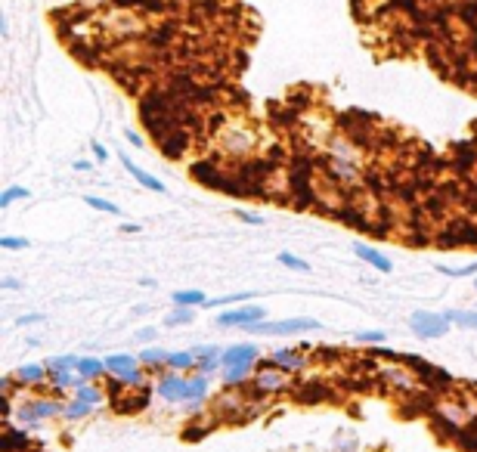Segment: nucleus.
I'll list each match as a JSON object with an SVG mask.
<instances>
[{"mask_svg": "<svg viewBox=\"0 0 477 452\" xmlns=\"http://www.w3.org/2000/svg\"><path fill=\"white\" fill-rule=\"evenodd\" d=\"M235 217H239L242 223H248V226H260V223H264V217H260V214H254V211H245V208H239V211H235Z\"/></svg>", "mask_w": 477, "mask_h": 452, "instance_id": "34", "label": "nucleus"}, {"mask_svg": "<svg viewBox=\"0 0 477 452\" xmlns=\"http://www.w3.org/2000/svg\"><path fill=\"white\" fill-rule=\"evenodd\" d=\"M43 319H47L43 313H25L16 319V325H34V322H43Z\"/></svg>", "mask_w": 477, "mask_h": 452, "instance_id": "36", "label": "nucleus"}, {"mask_svg": "<svg viewBox=\"0 0 477 452\" xmlns=\"http://www.w3.org/2000/svg\"><path fill=\"white\" fill-rule=\"evenodd\" d=\"M173 307H204V301H208V294L198 288H183V291H173Z\"/></svg>", "mask_w": 477, "mask_h": 452, "instance_id": "21", "label": "nucleus"}, {"mask_svg": "<svg viewBox=\"0 0 477 452\" xmlns=\"http://www.w3.org/2000/svg\"><path fill=\"white\" fill-rule=\"evenodd\" d=\"M158 146H161V152H165V158L173 161V158H183L186 155V149L192 146V136H189V130L186 127H177L173 133H167Z\"/></svg>", "mask_w": 477, "mask_h": 452, "instance_id": "13", "label": "nucleus"}, {"mask_svg": "<svg viewBox=\"0 0 477 452\" xmlns=\"http://www.w3.org/2000/svg\"><path fill=\"white\" fill-rule=\"evenodd\" d=\"M208 378L211 375H186V400H208Z\"/></svg>", "mask_w": 477, "mask_h": 452, "instance_id": "19", "label": "nucleus"}, {"mask_svg": "<svg viewBox=\"0 0 477 452\" xmlns=\"http://www.w3.org/2000/svg\"><path fill=\"white\" fill-rule=\"evenodd\" d=\"M19 198H31L28 186H6V189L0 192V211H6L12 202H19Z\"/></svg>", "mask_w": 477, "mask_h": 452, "instance_id": "26", "label": "nucleus"}, {"mask_svg": "<svg viewBox=\"0 0 477 452\" xmlns=\"http://www.w3.org/2000/svg\"><path fill=\"white\" fill-rule=\"evenodd\" d=\"M251 378H254V365H223L220 369L223 387H245Z\"/></svg>", "mask_w": 477, "mask_h": 452, "instance_id": "15", "label": "nucleus"}, {"mask_svg": "<svg viewBox=\"0 0 477 452\" xmlns=\"http://www.w3.org/2000/svg\"><path fill=\"white\" fill-rule=\"evenodd\" d=\"M121 167L130 173V177L136 180V183L142 186V189H149V192H158V195H165V192H167V186L161 183L158 177H152V173H149L146 167H140V164H136V161H130L127 155H121Z\"/></svg>", "mask_w": 477, "mask_h": 452, "instance_id": "10", "label": "nucleus"}, {"mask_svg": "<svg viewBox=\"0 0 477 452\" xmlns=\"http://www.w3.org/2000/svg\"><path fill=\"white\" fill-rule=\"evenodd\" d=\"M409 328H412V334H418L421 341H440L446 338V332H449V319H446L443 313H431V310H415L412 316H409Z\"/></svg>", "mask_w": 477, "mask_h": 452, "instance_id": "4", "label": "nucleus"}, {"mask_svg": "<svg viewBox=\"0 0 477 452\" xmlns=\"http://www.w3.org/2000/svg\"><path fill=\"white\" fill-rule=\"evenodd\" d=\"M192 319H195V310H192V307H173L171 310V313H167L165 316V325H189V322Z\"/></svg>", "mask_w": 477, "mask_h": 452, "instance_id": "27", "label": "nucleus"}, {"mask_svg": "<svg viewBox=\"0 0 477 452\" xmlns=\"http://www.w3.org/2000/svg\"><path fill=\"white\" fill-rule=\"evenodd\" d=\"M474 291H477V279H474Z\"/></svg>", "mask_w": 477, "mask_h": 452, "instance_id": "44", "label": "nucleus"}, {"mask_svg": "<svg viewBox=\"0 0 477 452\" xmlns=\"http://www.w3.org/2000/svg\"><path fill=\"white\" fill-rule=\"evenodd\" d=\"M81 356L78 353H59V356H47V372H78Z\"/></svg>", "mask_w": 477, "mask_h": 452, "instance_id": "22", "label": "nucleus"}, {"mask_svg": "<svg viewBox=\"0 0 477 452\" xmlns=\"http://www.w3.org/2000/svg\"><path fill=\"white\" fill-rule=\"evenodd\" d=\"M279 263H282L285 266V270H291V272H310V263H307V260H301V257H297V254H288V251H282V254H279Z\"/></svg>", "mask_w": 477, "mask_h": 452, "instance_id": "29", "label": "nucleus"}, {"mask_svg": "<svg viewBox=\"0 0 477 452\" xmlns=\"http://www.w3.org/2000/svg\"><path fill=\"white\" fill-rule=\"evenodd\" d=\"M136 341H142V344H152V341H155V328L152 325L140 328V332H136Z\"/></svg>", "mask_w": 477, "mask_h": 452, "instance_id": "39", "label": "nucleus"}, {"mask_svg": "<svg viewBox=\"0 0 477 452\" xmlns=\"http://www.w3.org/2000/svg\"><path fill=\"white\" fill-rule=\"evenodd\" d=\"M167 369L171 372H192L195 369V353L192 350H167Z\"/></svg>", "mask_w": 477, "mask_h": 452, "instance_id": "20", "label": "nucleus"}, {"mask_svg": "<svg viewBox=\"0 0 477 452\" xmlns=\"http://www.w3.org/2000/svg\"><path fill=\"white\" fill-rule=\"evenodd\" d=\"M149 394H152V387H142V390H124L118 400H112V406H115V412L121 415H134V412H142V409L149 406Z\"/></svg>", "mask_w": 477, "mask_h": 452, "instance_id": "9", "label": "nucleus"}, {"mask_svg": "<svg viewBox=\"0 0 477 452\" xmlns=\"http://www.w3.org/2000/svg\"><path fill=\"white\" fill-rule=\"evenodd\" d=\"M214 136H217V146H220L223 158H248L254 152V130L245 127V124H233L226 118L223 127H214Z\"/></svg>", "mask_w": 477, "mask_h": 452, "instance_id": "1", "label": "nucleus"}, {"mask_svg": "<svg viewBox=\"0 0 477 452\" xmlns=\"http://www.w3.org/2000/svg\"><path fill=\"white\" fill-rule=\"evenodd\" d=\"M140 223H121V233H127V235H136V233H140Z\"/></svg>", "mask_w": 477, "mask_h": 452, "instance_id": "41", "label": "nucleus"}, {"mask_svg": "<svg viewBox=\"0 0 477 452\" xmlns=\"http://www.w3.org/2000/svg\"><path fill=\"white\" fill-rule=\"evenodd\" d=\"M105 369H109V375H115V378H127L130 372L140 369V356H130V353H112V356H105Z\"/></svg>", "mask_w": 477, "mask_h": 452, "instance_id": "14", "label": "nucleus"}, {"mask_svg": "<svg viewBox=\"0 0 477 452\" xmlns=\"http://www.w3.org/2000/svg\"><path fill=\"white\" fill-rule=\"evenodd\" d=\"M257 359H260V347L251 344V341H245V344H229V347H223V353H220L223 365H257Z\"/></svg>", "mask_w": 477, "mask_h": 452, "instance_id": "8", "label": "nucleus"}, {"mask_svg": "<svg viewBox=\"0 0 477 452\" xmlns=\"http://www.w3.org/2000/svg\"><path fill=\"white\" fill-rule=\"evenodd\" d=\"M31 241L28 239H22V235H3V239H0V248H3V251H22V248H28Z\"/></svg>", "mask_w": 477, "mask_h": 452, "instance_id": "31", "label": "nucleus"}, {"mask_svg": "<svg viewBox=\"0 0 477 452\" xmlns=\"http://www.w3.org/2000/svg\"><path fill=\"white\" fill-rule=\"evenodd\" d=\"M90 152H93V158H96L99 164H103V161H109V149H105L99 140H93V142H90Z\"/></svg>", "mask_w": 477, "mask_h": 452, "instance_id": "35", "label": "nucleus"}, {"mask_svg": "<svg viewBox=\"0 0 477 452\" xmlns=\"http://www.w3.org/2000/svg\"><path fill=\"white\" fill-rule=\"evenodd\" d=\"M78 375L84 378V381H103V378H109V369H105V359H99V356H81V363H78Z\"/></svg>", "mask_w": 477, "mask_h": 452, "instance_id": "16", "label": "nucleus"}, {"mask_svg": "<svg viewBox=\"0 0 477 452\" xmlns=\"http://www.w3.org/2000/svg\"><path fill=\"white\" fill-rule=\"evenodd\" d=\"M158 396L165 402H186V375L183 372H171L167 369L165 375L158 378Z\"/></svg>", "mask_w": 477, "mask_h": 452, "instance_id": "7", "label": "nucleus"}, {"mask_svg": "<svg viewBox=\"0 0 477 452\" xmlns=\"http://www.w3.org/2000/svg\"><path fill=\"white\" fill-rule=\"evenodd\" d=\"M322 328L319 319L313 316H295V319H279V322H251L245 325L242 332L248 334H266V338H291V334H307V332H316Z\"/></svg>", "mask_w": 477, "mask_h": 452, "instance_id": "2", "label": "nucleus"}, {"mask_svg": "<svg viewBox=\"0 0 477 452\" xmlns=\"http://www.w3.org/2000/svg\"><path fill=\"white\" fill-rule=\"evenodd\" d=\"M359 344H372V347H381L384 344V332H378V328H372V332H359L357 334Z\"/></svg>", "mask_w": 477, "mask_h": 452, "instance_id": "32", "label": "nucleus"}, {"mask_svg": "<svg viewBox=\"0 0 477 452\" xmlns=\"http://www.w3.org/2000/svg\"><path fill=\"white\" fill-rule=\"evenodd\" d=\"M74 396L84 400V402H90V406H99L103 400H109V396H105V387L103 384H96V381H81L78 387H74Z\"/></svg>", "mask_w": 477, "mask_h": 452, "instance_id": "18", "label": "nucleus"}, {"mask_svg": "<svg viewBox=\"0 0 477 452\" xmlns=\"http://www.w3.org/2000/svg\"><path fill=\"white\" fill-rule=\"evenodd\" d=\"M353 254H357L363 263H369L372 270H378V272H390V270H394V260H390L388 254H381L378 248H372L369 241H357V245H353Z\"/></svg>", "mask_w": 477, "mask_h": 452, "instance_id": "11", "label": "nucleus"}, {"mask_svg": "<svg viewBox=\"0 0 477 452\" xmlns=\"http://www.w3.org/2000/svg\"><path fill=\"white\" fill-rule=\"evenodd\" d=\"M192 353H195V359H208V356H220L223 347H217V344H195V347H192Z\"/></svg>", "mask_w": 477, "mask_h": 452, "instance_id": "33", "label": "nucleus"}, {"mask_svg": "<svg viewBox=\"0 0 477 452\" xmlns=\"http://www.w3.org/2000/svg\"><path fill=\"white\" fill-rule=\"evenodd\" d=\"M449 325H462V328H474L477 332V310H446Z\"/></svg>", "mask_w": 477, "mask_h": 452, "instance_id": "25", "label": "nucleus"}, {"mask_svg": "<svg viewBox=\"0 0 477 452\" xmlns=\"http://www.w3.org/2000/svg\"><path fill=\"white\" fill-rule=\"evenodd\" d=\"M295 396L301 402H322L328 396V387L322 381H304V384H295Z\"/></svg>", "mask_w": 477, "mask_h": 452, "instance_id": "17", "label": "nucleus"}, {"mask_svg": "<svg viewBox=\"0 0 477 452\" xmlns=\"http://www.w3.org/2000/svg\"><path fill=\"white\" fill-rule=\"evenodd\" d=\"M12 375H16V381L22 384L25 390H34V387H43V384H47L50 372H47V365L43 363H25V365H19Z\"/></svg>", "mask_w": 477, "mask_h": 452, "instance_id": "12", "label": "nucleus"}, {"mask_svg": "<svg viewBox=\"0 0 477 452\" xmlns=\"http://www.w3.org/2000/svg\"><path fill=\"white\" fill-rule=\"evenodd\" d=\"M90 161H74V171H81V173H87V171H90Z\"/></svg>", "mask_w": 477, "mask_h": 452, "instance_id": "42", "label": "nucleus"}, {"mask_svg": "<svg viewBox=\"0 0 477 452\" xmlns=\"http://www.w3.org/2000/svg\"><path fill=\"white\" fill-rule=\"evenodd\" d=\"M437 272H443V276H452V279L477 276V260H474V263H465V266H446V263H437Z\"/></svg>", "mask_w": 477, "mask_h": 452, "instance_id": "30", "label": "nucleus"}, {"mask_svg": "<svg viewBox=\"0 0 477 452\" xmlns=\"http://www.w3.org/2000/svg\"><path fill=\"white\" fill-rule=\"evenodd\" d=\"M124 136H127V142H130V146H136V149H142V136L140 133H136V130H124Z\"/></svg>", "mask_w": 477, "mask_h": 452, "instance_id": "40", "label": "nucleus"}, {"mask_svg": "<svg viewBox=\"0 0 477 452\" xmlns=\"http://www.w3.org/2000/svg\"><path fill=\"white\" fill-rule=\"evenodd\" d=\"M93 409H96V406H90V402L72 396V400H65V412H62V418H65V421H81V418H87Z\"/></svg>", "mask_w": 477, "mask_h": 452, "instance_id": "23", "label": "nucleus"}, {"mask_svg": "<svg viewBox=\"0 0 477 452\" xmlns=\"http://www.w3.org/2000/svg\"><path fill=\"white\" fill-rule=\"evenodd\" d=\"M84 204H87V208H93V211H103V214H112V217L121 214V208H118L115 202H109V198H99V195H84Z\"/></svg>", "mask_w": 477, "mask_h": 452, "instance_id": "28", "label": "nucleus"}, {"mask_svg": "<svg viewBox=\"0 0 477 452\" xmlns=\"http://www.w3.org/2000/svg\"><path fill=\"white\" fill-rule=\"evenodd\" d=\"M22 288V282H19L16 276H3L0 279V291H19Z\"/></svg>", "mask_w": 477, "mask_h": 452, "instance_id": "37", "label": "nucleus"}, {"mask_svg": "<svg viewBox=\"0 0 477 452\" xmlns=\"http://www.w3.org/2000/svg\"><path fill=\"white\" fill-rule=\"evenodd\" d=\"M291 387V378L288 372L276 369V365L270 363V359H257V365H254V378H251V390L257 400H264V396H273V394H282V390Z\"/></svg>", "mask_w": 477, "mask_h": 452, "instance_id": "3", "label": "nucleus"}, {"mask_svg": "<svg viewBox=\"0 0 477 452\" xmlns=\"http://www.w3.org/2000/svg\"><path fill=\"white\" fill-rule=\"evenodd\" d=\"M140 285H142V288H155V279H149V276H142V279H140Z\"/></svg>", "mask_w": 477, "mask_h": 452, "instance_id": "43", "label": "nucleus"}, {"mask_svg": "<svg viewBox=\"0 0 477 452\" xmlns=\"http://www.w3.org/2000/svg\"><path fill=\"white\" fill-rule=\"evenodd\" d=\"M307 350H313V347H307V344H301V347H279V350H273L266 359H270L276 369L295 375V372L307 369Z\"/></svg>", "mask_w": 477, "mask_h": 452, "instance_id": "6", "label": "nucleus"}, {"mask_svg": "<svg viewBox=\"0 0 477 452\" xmlns=\"http://www.w3.org/2000/svg\"><path fill=\"white\" fill-rule=\"evenodd\" d=\"M239 301H254V291H235V294L208 297V301H204V307H208V310H220V307H229V303H239Z\"/></svg>", "mask_w": 477, "mask_h": 452, "instance_id": "24", "label": "nucleus"}, {"mask_svg": "<svg viewBox=\"0 0 477 452\" xmlns=\"http://www.w3.org/2000/svg\"><path fill=\"white\" fill-rule=\"evenodd\" d=\"M264 319H266V310L260 303H245V307L226 310V313L217 316V328H245L251 322H264Z\"/></svg>", "mask_w": 477, "mask_h": 452, "instance_id": "5", "label": "nucleus"}, {"mask_svg": "<svg viewBox=\"0 0 477 452\" xmlns=\"http://www.w3.org/2000/svg\"><path fill=\"white\" fill-rule=\"evenodd\" d=\"M183 409H186V415H198L204 409V400H186Z\"/></svg>", "mask_w": 477, "mask_h": 452, "instance_id": "38", "label": "nucleus"}]
</instances>
